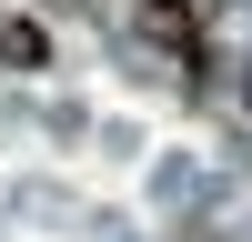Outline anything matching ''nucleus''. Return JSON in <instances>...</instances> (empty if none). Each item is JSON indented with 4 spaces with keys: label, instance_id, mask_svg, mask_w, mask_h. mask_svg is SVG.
<instances>
[{
    "label": "nucleus",
    "instance_id": "f03ea898",
    "mask_svg": "<svg viewBox=\"0 0 252 242\" xmlns=\"http://www.w3.org/2000/svg\"><path fill=\"white\" fill-rule=\"evenodd\" d=\"M242 101H252V81H242Z\"/></svg>",
    "mask_w": 252,
    "mask_h": 242
},
{
    "label": "nucleus",
    "instance_id": "f257e3e1",
    "mask_svg": "<svg viewBox=\"0 0 252 242\" xmlns=\"http://www.w3.org/2000/svg\"><path fill=\"white\" fill-rule=\"evenodd\" d=\"M141 30H152L161 51L182 60V71H202V60H212V51H202V20H192V0H141Z\"/></svg>",
    "mask_w": 252,
    "mask_h": 242
}]
</instances>
